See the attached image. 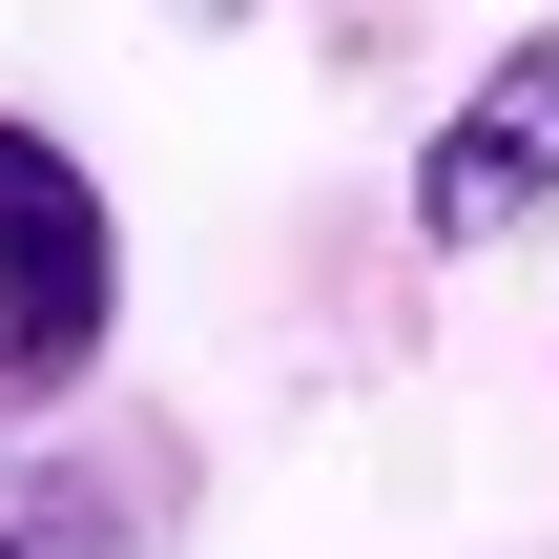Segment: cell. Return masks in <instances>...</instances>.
Masks as SVG:
<instances>
[{"instance_id":"3","label":"cell","mask_w":559,"mask_h":559,"mask_svg":"<svg viewBox=\"0 0 559 559\" xmlns=\"http://www.w3.org/2000/svg\"><path fill=\"white\" fill-rule=\"evenodd\" d=\"M0 559H62V519H0Z\"/></svg>"},{"instance_id":"1","label":"cell","mask_w":559,"mask_h":559,"mask_svg":"<svg viewBox=\"0 0 559 559\" xmlns=\"http://www.w3.org/2000/svg\"><path fill=\"white\" fill-rule=\"evenodd\" d=\"M104 332H124V228H104L83 145L0 104V436L62 415V394L104 373Z\"/></svg>"},{"instance_id":"2","label":"cell","mask_w":559,"mask_h":559,"mask_svg":"<svg viewBox=\"0 0 559 559\" xmlns=\"http://www.w3.org/2000/svg\"><path fill=\"white\" fill-rule=\"evenodd\" d=\"M539 207H559V21H519L415 145V249H519Z\"/></svg>"},{"instance_id":"4","label":"cell","mask_w":559,"mask_h":559,"mask_svg":"<svg viewBox=\"0 0 559 559\" xmlns=\"http://www.w3.org/2000/svg\"><path fill=\"white\" fill-rule=\"evenodd\" d=\"M207 21H228V0H207Z\"/></svg>"}]
</instances>
